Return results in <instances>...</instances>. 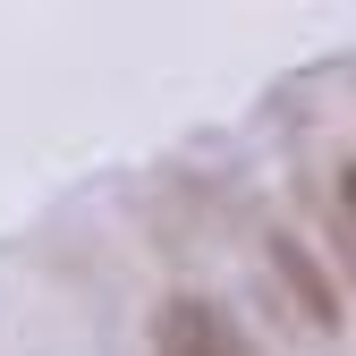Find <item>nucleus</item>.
Segmentation results:
<instances>
[{"mask_svg":"<svg viewBox=\"0 0 356 356\" xmlns=\"http://www.w3.org/2000/svg\"><path fill=\"white\" fill-rule=\"evenodd\" d=\"M153 356H229V331L212 323V305L161 297V314H153Z\"/></svg>","mask_w":356,"mask_h":356,"instance_id":"nucleus-2","label":"nucleus"},{"mask_svg":"<svg viewBox=\"0 0 356 356\" xmlns=\"http://www.w3.org/2000/svg\"><path fill=\"white\" fill-rule=\"evenodd\" d=\"M331 220H339V246L356 263V161H339V178H331Z\"/></svg>","mask_w":356,"mask_h":356,"instance_id":"nucleus-3","label":"nucleus"},{"mask_svg":"<svg viewBox=\"0 0 356 356\" xmlns=\"http://www.w3.org/2000/svg\"><path fill=\"white\" fill-rule=\"evenodd\" d=\"M272 280L289 289V305H297V323L305 331H348V297H339V280L323 272V254H305L297 238H272Z\"/></svg>","mask_w":356,"mask_h":356,"instance_id":"nucleus-1","label":"nucleus"}]
</instances>
